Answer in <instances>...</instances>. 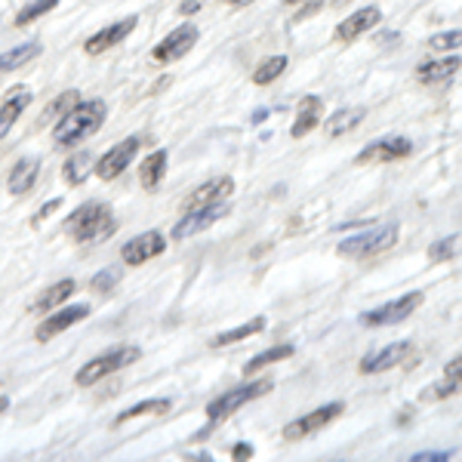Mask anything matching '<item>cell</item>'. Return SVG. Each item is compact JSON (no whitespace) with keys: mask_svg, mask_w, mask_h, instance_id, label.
Returning a JSON list of instances; mask_svg holds the SVG:
<instances>
[{"mask_svg":"<svg viewBox=\"0 0 462 462\" xmlns=\"http://www.w3.org/2000/svg\"><path fill=\"white\" fill-rule=\"evenodd\" d=\"M106 102L102 99H89V102H78L69 115L59 117L53 139L59 148H74L78 143H84L87 136L99 133V126L106 124Z\"/></svg>","mask_w":462,"mask_h":462,"instance_id":"6da1fadb","label":"cell"},{"mask_svg":"<svg viewBox=\"0 0 462 462\" xmlns=\"http://www.w3.org/2000/svg\"><path fill=\"white\" fill-rule=\"evenodd\" d=\"M117 228V219L111 213L108 204L99 200H87L65 219V231L74 237L78 244H93V241H108Z\"/></svg>","mask_w":462,"mask_h":462,"instance_id":"7a4b0ae2","label":"cell"},{"mask_svg":"<svg viewBox=\"0 0 462 462\" xmlns=\"http://www.w3.org/2000/svg\"><path fill=\"white\" fill-rule=\"evenodd\" d=\"M398 222H385V226H374L367 231H357V235L346 237V241L337 244V253L346 259H370V256H379V253L392 250L398 244Z\"/></svg>","mask_w":462,"mask_h":462,"instance_id":"3957f363","label":"cell"},{"mask_svg":"<svg viewBox=\"0 0 462 462\" xmlns=\"http://www.w3.org/2000/svg\"><path fill=\"white\" fill-rule=\"evenodd\" d=\"M139 357H143V352H139L136 346H117V348H111V352L93 357V361H87L84 367L78 370L74 383L84 385V389H87V385H99L106 376L117 374V370H124V367H130V364H136Z\"/></svg>","mask_w":462,"mask_h":462,"instance_id":"277c9868","label":"cell"},{"mask_svg":"<svg viewBox=\"0 0 462 462\" xmlns=\"http://www.w3.org/2000/svg\"><path fill=\"white\" fill-rule=\"evenodd\" d=\"M272 389H274L272 379H256V383L237 385V389H231L226 394H219L216 401H210V404H207V416H210V422H219L235 413V410H241L244 404H250V401L263 398V394H268Z\"/></svg>","mask_w":462,"mask_h":462,"instance_id":"5b68a950","label":"cell"},{"mask_svg":"<svg viewBox=\"0 0 462 462\" xmlns=\"http://www.w3.org/2000/svg\"><path fill=\"white\" fill-rule=\"evenodd\" d=\"M422 302H426L422 290H413V293H404L401 300L385 302V305H379V309L367 311V315H361V324L364 327H392V324H401V320H407L410 315H413V311H420Z\"/></svg>","mask_w":462,"mask_h":462,"instance_id":"8992f818","label":"cell"},{"mask_svg":"<svg viewBox=\"0 0 462 462\" xmlns=\"http://www.w3.org/2000/svg\"><path fill=\"white\" fill-rule=\"evenodd\" d=\"M139 148H143V136L124 139V143H117L115 148H108V152L102 154L99 161H96V170H93V173L99 176L102 182H111V179H117L126 167H130L133 158H136Z\"/></svg>","mask_w":462,"mask_h":462,"instance_id":"52a82bcc","label":"cell"},{"mask_svg":"<svg viewBox=\"0 0 462 462\" xmlns=\"http://www.w3.org/2000/svg\"><path fill=\"white\" fill-rule=\"evenodd\" d=\"M342 410H346V404H339V401L311 410V413L300 416V420L287 422V426H284V438H287V441H302V438H309V435H315V431H320L324 426H330V422L337 420Z\"/></svg>","mask_w":462,"mask_h":462,"instance_id":"ba28073f","label":"cell"},{"mask_svg":"<svg viewBox=\"0 0 462 462\" xmlns=\"http://www.w3.org/2000/svg\"><path fill=\"white\" fill-rule=\"evenodd\" d=\"M198 37H200V32L191 22H185V25H179V28H173L163 41L158 43V47L152 50V59L154 62H176V59H182L185 53H191V47L198 43Z\"/></svg>","mask_w":462,"mask_h":462,"instance_id":"9c48e42d","label":"cell"},{"mask_svg":"<svg viewBox=\"0 0 462 462\" xmlns=\"http://www.w3.org/2000/svg\"><path fill=\"white\" fill-rule=\"evenodd\" d=\"M407 154H413V143L404 136H385V139H376L374 145H367L361 154L355 158L357 167H364V163H394L401 158H407Z\"/></svg>","mask_w":462,"mask_h":462,"instance_id":"30bf717a","label":"cell"},{"mask_svg":"<svg viewBox=\"0 0 462 462\" xmlns=\"http://www.w3.org/2000/svg\"><path fill=\"white\" fill-rule=\"evenodd\" d=\"M84 318H89V305H65L62 311H50V318L43 320L41 327L34 330V339L37 342H50V339H56L59 333H65L69 327H74V324H80Z\"/></svg>","mask_w":462,"mask_h":462,"instance_id":"8fae6325","label":"cell"},{"mask_svg":"<svg viewBox=\"0 0 462 462\" xmlns=\"http://www.w3.org/2000/svg\"><path fill=\"white\" fill-rule=\"evenodd\" d=\"M228 213L226 204H213V207H200V210L182 213V219L173 226V241H185V237H195L200 231H207L213 222H219Z\"/></svg>","mask_w":462,"mask_h":462,"instance_id":"7c38bea8","label":"cell"},{"mask_svg":"<svg viewBox=\"0 0 462 462\" xmlns=\"http://www.w3.org/2000/svg\"><path fill=\"white\" fill-rule=\"evenodd\" d=\"M163 250H167V237H163L161 231H145V235H136L124 244L121 259L126 265H143L148 259L161 256Z\"/></svg>","mask_w":462,"mask_h":462,"instance_id":"4fadbf2b","label":"cell"},{"mask_svg":"<svg viewBox=\"0 0 462 462\" xmlns=\"http://www.w3.org/2000/svg\"><path fill=\"white\" fill-rule=\"evenodd\" d=\"M231 191H235V182H231V176L210 179V182H204L200 189H195L189 198L182 200V213L200 210V207L222 204V200H228V198H231Z\"/></svg>","mask_w":462,"mask_h":462,"instance_id":"5bb4252c","label":"cell"},{"mask_svg":"<svg viewBox=\"0 0 462 462\" xmlns=\"http://www.w3.org/2000/svg\"><path fill=\"white\" fill-rule=\"evenodd\" d=\"M379 22H383V10H379V6H364V10H357V13H352V16H346L339 22L337 32H333V41L352 43L361 34H367L370 28H376Z\"/></svg>","mask_w":462,"mask_h":462,"instance_id":"9a60e30c","label":"cell"},{"mask_svg":"<svg viewBox=\"0 0 462 462\" xmlns=\"http://www.w3.org/2000/svg\"><path fill=\"white\" fill-rule=\"evenodd\" d=\"M416 355V346L413 342H394V346H385L383 352L370 355L361 361V374H385L392 367H401L404 361Z\"/></svg>","mask_w":462,"mask_h":462,"instance_id":"2e32d148","label":"cell"},{"mask_svg":"<svg viewBox=\"0 0 462 462\" xmlns=\"http://www.w3.org/2000/svg\"><path fill=\"white\" fill-rule=\"evenodd\" d=\"M133 28H136V16H126L124 22H115V25L102 28V32H96V34L84 43V53H87V56L108 53L111 47H117V43L126 41V37L133 34Z\"/></svg>","mask_w":462,"mask_h":462,"instance_id":"e0dca14e","label":"cell"},{"mask_svg":"<svg viewBox=\"0 0 462 462\" xmlns=\"http://www.w3.org/2000/svg\"><path fill=\"white\" fill-rule=\"evenodd\" d=\"M459 65L462 62L457 56H444V59H438V62H426V65H420V69H416V80H420V84H426V87H444V84H450V80L457 78Z\"/></svg>","mask_w":462,"mask_h":462,"instance_id":"ac0fdd59","label":"cell"},{"mask_svg":"<svg viewBox=\"0 0 462 462\" xmlns=\"http://www.w3.org/2000/svg\"><path fill=\"white\" fill-rule=\"evenodd\" d=\"M37 173H41V161L22 158L16 167L10 170V176H6V189H10V195H16V198L28 195L37 182Z\"/></svg>","mask_w":462,"mask_h":462,"instance_id":"d6986e66","label":"cell"},{"mask_svg":"<svg viewBox=\"0 0 462 462\" xmlns=\"http://www.w3.org/2000/svg\"><path fill=\"white\" fill-rule=\"evenodd\" d=\"M320 115H324V102H320L318 96H305L300 102V111H296V121L290 126V136L293 139L309 136V133L320 124Z\"/></svg>","mask_w":462,"mask_h":462,"instance_id":"ffe728a7","label":"cell"},{"mask_svg":"<svg viewBox=\"0 0 462 462\" xmlns=\"http://www.w3.org/2000/svg\"><path fill=\"white\" fill-rule=\"evenodd\" d=\"M28 106H32V93H28L25 87H16L10 96H6V102L0 106V139H4L6 133L13 130V124H16L22 115H25Z\"/></svg>","mask_w":462,"mask_h":462,"instance_id":"44dd1931","label":"cell"},{"mask_svg":"<svg viewBox=\"0 0 462 462\" xmlns=\"http://www.w3.org/2000/svg\"><path fill=\"white\" fill-rule=\"evenodd\" d=\"M74 290H78V284H74L71 278L59 281V284L47 287V290H43L41 296H37V300H34V305H32V311H37V315H47V311L59 309V305H62V302H69L71 296H74Z\"/></svg>","mask_w":462,"mask_h":462,"instance_id":"7402d4cb","label":"cell"},{"mask_svg":"<svg viewBox=\"0 0 462 462\" xmlns=\"http://www.w3.org/2000/svg\"><path fill=\"white\" fill-rule=\"evenodd\" d=\"M163 173H167V152H152L148 158L143 161V167H139V182H143V189L154 191L161 185Z\"/></svg>","mask_w":462,"mask_h":462,"instance_id":"603a6c76","label":"cell"},{"mask_svg":"<svg viewBox=\"0 0 462 462\" xmlns=\"http://www.w3.org/2000/svg\"><path fill=\"white\" fill-rule=\"evenodd\" d=\"M93 170H96V158L89 152H80V154H74L71 161H65L62 176L69 185H84V179L93 173Z\"/></svg>","mask_w":462,"mask_h":462,"instance_id":"cb8c5ba5","label":"cell"},{"mask_svg":"<svg viewBox=\"0 0 462 462\" xmlns=\"http://www.w3.org/2000/svg\"><path fill=\"white\" fill-rule=\"evenodd\" d=\"M293 352H296L293 346H274V348H268V352H259L256 357H250V361H247V367H244V374H247V376L259 374V370L272 367V364L287 361V357L293 355Z\"/></svg>","mask_w":462,"mask_h":462,"instance_id":"d4e9b609","label":"cell"},{"mask_svg":"<svg viewBox=\"0 0 462 462\" xmlns=\"http://www.w3.org/2000/svg\"><path fill=\"white\" fill-rule=\"evenodd\" d=\"M37 56H41V43H22V47H13L10 53L0 56V71H16Z\"/></svg>","mask_w":462,"mask_h":462,"instance_id":"484cf974","label":"cell"},{"mask_svg":"<svg viewBox=\"0 0 462 462\" xmlns=\"http://www.w3.org/2000/svg\"><path fill=\"white\" fill-rule=\"evenodd\" d=\"M462 256V231L450 237H441L429 247V263H450V259Z\"/></svg>","mask_w":462,"mask_h":462,"instance_id":"4316f807","label":"cell"},{"mask_svg":"<svg viewBox=\"0 0 462 462\" xmlns=\"http://www.w3.org/2000/svg\"><path fill=\"white\" fill-rule=\"evenodd\" d=\"M361 121H364V108H342L327 121V136H342V133L355 130Z\"/></svg>","mask_w":462,"mask_h":462,"instance_id":"83f0119b","label":"cell"},{"mask_svg":"<svg viewBox=\"0 0 462 462\" xmlns=\"http://www.w3.org/2000/svg\"><path fill=\"white\" fill-rule=\"evenodd\" d=\"M259 330H265V318H253L250 324L235 327V330H228V333H219V337H216V339H210V346H213V348L235 346V342L247 339V337H253V333H259Z\"/></svg>","mask_w":462,"mask_h":462,"instance_id":"f1b7e54d","label":"cell"},{"mask_svg":"<svg viewBox=\"0 0 462 462\" xmlns=\"http://www.w3.org/2000/svg\"><path fill=\"white\" fill-rule=\"evenodd\" d=\"M167 410H173V401H167V398L143 401V404H136V407L124 410V413H121V416H117V420H115V426H124V422L136 420V416H148V413H167Z\"/></svg>","mask_w":462,"mask_h":462,"instance_id":"f546056e","label":"cell"},{"mask_svg":"<svg viewBox=\"0 0 462 462\" xmlns=\"http://www.w3.org/2000/svg\"><path fill=\"white\" fill-rule=\"evenodd\" d=\"M284 71H287V56H272V59H265V62H259V69L253 71V84L265 87V84H272V80H278Z\"/></svg>","mask_w":462,"mask_h":462,"instance_id":"4dcf8cb0","label":"cell"},{"mask_svg":"<svg viewBox=\"0 0 462 462\" xmlns=\"http://www.w3.org/2000/svg\"><path fill=\"white\" fill-rule=\"evenodd\" d=\"M78 102H80L78 89H65L62 96H56V99L47 106V111H43V121H41V124H50V121H59V117H65L74 106H78Z\"/></svg>","mask_w":462,"mask_h":462,"instance_id":"1f68e13d","label":"cell"},{"mask_svg":"<svg viewBox=\"0 0 462 462\" xmlns=\"http://www.w3.org/2000/svg\"><path fill=\"white\" fill-rule=\"evenodd\" d=\"M453 394H462V376H447L441 383H435L431 389L422 392V401H447Z\"/></svg>","mask_w":462,"mask_h":462,"instance_id":"d6a6232c","label":"cell"},{"mask_svg":"<svg viewBox=\"0 0 462 462\" xmlns=\"http://www.w3.org/2000/svg\"><path fill=\"white\" fill-rule=\"evenodd\" d=\"M59 6V0H34V4H28V6H22V13L16 16V25H28V22H34V19H41V16H47V13H53Z\"/></svg>","mask_w":462,"mask_h":462,"instance_id":"836d02e7","label":"cell"},{"mask_svg":"<svg viewBox=\"0 0 462 462\" xmlns=\"http://www.w3.org/2000/svg\"><path fill=\"white\" fill-rule=\"evenodd\" d=\"M431 50H438V53H447V50H459L462 47V32H444V34H435L429 41Z\"/></svg>","mask_w":462,"mask_h":462,"instance_id":"e575fe53","label":"cell"},{"mask_svg":"<svg viewBox=\"0 0 462 462\" xmlns=\"http://www.w3.org/2000/svg\"><path fill=\"white\" fill-rule=\"evenodd\" d=\"M444 459H450V453H441V450H426V453H416L413 462H444Z\"/></svg>","mask_w":462,"mask_h":462,"instance_id":"d590c367","label":"cell"},{"mask_svg":"<svg viewBox=\"0 0 462 462\" xmlns=\"http://www.w3.org/2000/svg\"><path fill=\"white\" fill-rule=\"evenodd\" d=\"M115 278H117V268H111V272H102V274H96V278H93V287L96 290H108V284H115Z\"/></svg>","mask_w":462,"mask_h":462,"instance_id":"8d00e7d4","label":"cell"},{"mask_svg":"<svg viewBox=\"0 0 462 462\" xmlns=\"http://www.w3.org/2000/svg\"><path fill=\"white\" fill-rule=\"evenodd\" d=\"M207 0H182V4H179V16H195Z\"/></svg>","mask_w":462,"mask_h":462,"instance_id":"74e56055","label":"cell"},{"mask_svg":"<svg viewBox=\"0 0 462 462\" xmlns=\"http://www.w3.org/2000/svg\"><path fill=\"white\" fill-rule=\"evenodd\" d=\"M59 207H62V200H59V198H56V200H50V204H43V207H41V213L34 216V226H41V222L47 219L50 213H53V210H59Z\"/></svg>","mask_w":462,"mask_h":462,"instance_id":"f35d334b","label":"cell"},{"mask_svg":"<svg viewBox=\"0 0 462 462\" xmlns=\"http://www.w3.org/2000/svg\"><path fill=\"white\" fill-rule=\"evenodd\" d=\"M231 457H235V459H250V457H253V447H250V444H235Z\"/></svg>","mask_w":462,"mask_h":462,"instance_id":"ab89813d","label":"cell"},{"mask_svg":"<svg viewBox=\"0 0 462 462\" xmlns=\"http://www.w3.org/2000/svg\"><path fill=\"white\" fill-rule=\"evenodd\" d=\"M444 376H462V357H457V361H450V364H447Z\"/></svg>","mask_w":462,"mask_h":462,"instance_id":"60d3db41","label":"cell"},{"mask_svg":"<svg viewBox=\"0 0 462 462\" xmlns=\"http://www.w3.org/2000/svg\"><path fill=\"white\" fill-rule=\"evenodd\" d=\"M6 407H10V401H6V398H0V413H4Z\"/></svg>","mask_w":462,"mask_h":462,"instance_id":"b9f144b4","label":"cell"},{"mask_svg":"<svg viewBox=\"0 0 462 462\" xmlns=\"http://www.w3.org/2000/svg\"><path fill=\"white\" fill-rule=\"evenodd\" d=\"M222 4H244V0H222Z\"/></svg>","mask_w":462,"mask_h":462,"instance_id":"7bdbcfd3","label":"cell"},{"mask_svg":"<svg viewBox=\"0 0 462 462\" xmlns=\"http://www.w3.org/2000/svg\"><path fill=\"white\" fill-rule=\"evenodd\" d=\"M284 4H290V6H293V4H302V0H284Z\"/></svg>","mask_w":462,"mask_h":462,"instance_id":"ee69618b","label":"cell"}]
</instances>
